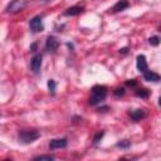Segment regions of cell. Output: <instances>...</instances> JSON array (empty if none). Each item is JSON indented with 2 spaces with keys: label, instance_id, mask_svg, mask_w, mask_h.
<instances>
[{
  "label": "cell",
  "instance_id": "6da1fadb",
  "mask_svg": "<svg viewBox=\"0 0 161 161\" xmlns=\"http://www.w3.org/2000/svg\"><path fill=\"white\" fill-rule=\"evenodd\" d=\"M107 96V88L104 86H96L92 88V96L89 98L91 104H98Z\"/></svg>",
  "mask_w": 161,
  "mask_h": 161
},
{
  "label": "cell",
  "instance_id": "7a4b0ae2",
  "mask_svg": "<svg viewBox=\"0 0 161 161\" xmlns=\"http://www.w3.org/2000/svg\"><path fill=\"white\" fill-rule=\"evenodd\" d=\"M40 133L36 130H23L19 132V141L21 143H30L35 140H38Z\"/></svg>",
  "mask_w": 161,
  "mask_h": 161
},
{
  "label": "cell",
  "instance_id": "3957f363",
  "mask_svg": "<svg viewBox=\"0 0 161 161\" xmlns=\"http://www.w3.org/2000/svg\"><path fill=\"white\" fill-rule=\"evenodd\" d=\"M25 6H26V1L25 0H13L6 6V11L8 13H11V14H15V13L21 11Z\"/></svg>",
  "mask_w": 161,
  "mask_h": 161
},
{
  "label": "cell",
  "instance_id": "277c9868",
  "mask_svg": "<svg viewBox=\"0 0 161 161\" xmlns=\"http://www.w3.org/2000/svg\"><path fill=\"white\" fill-rule=\"evenodd\" d=\"M30 29L33 30V31H40V30H43V21H42V16H39V15H36V16H34L31 20H30Z\"/></svg>",
  "mask_w": 161,
  "mask_h": 161
},
{
  "label": "cell",
  "instance_id": "5b68a950",
  "mask_svg": "<svg viewBox=\"0 0 161 161\" xmlns=\"http://www.w3.org/2000/svg\"><path fill=\"white\" fill-rule=\"evenodd\" d=\"M67 146V140L65 138H55L49 142V148L50 150H57V148H64Z\"/></svg>",
  "mask_w": 161,
  "mask_h": 161
},
{
  "label": "cell",
  "instance_id": "8992f818",
  "mask_svg": "<svg viewBox=\"0 0 161 161\" xmlns=\"http://www.w3.org/2000/svg\"><path fill=\"white\" fill-rule=\"evenodd\" d=\"M59 47V43L58 40L54 38V36H48L47 39V43H45V48L48 52H55Z\"/></svg>",
  "mask_w": 161,
  "mask_h": 161
},
{
  "label": "cell",
  "instance_id": "52a82bcc",
  "mask_svg": "<svg viewBox=\"0 0 161 161\" xmlns=\"http://www.w3.org/2000/svg\"><path fill=\"white\" fill-rule=\"evenodd\" d=\"M136 67H137V69H138L140 72H142V73L147 70V62H146V57H145V55H142V54L137 55Z\"/></svg>",
  "mask_w": 161,
  "mask_h": 161
},
{
  "label": "cell",
  "instance_id": "ba28073f",
  "mask_svg": "<svg viewBox=\"0 0 161 161\" xmlns=\"http://www.w3.org/2000/svg\"><path fill=\"white\" fill-rule=\"evenodd\" d=\"M42 68V55H34L31 59V69L34 73H39Z\"/></svg>",
  "mask_w": 161,
  "mask_h": 161
},
{
  "label": "cell",
  "instance_id": "9c48e42d",
  "mask_svg": "<svg viewBox=\"0 0 161 161\" xmlns=\"http://www.w3.org/2000/svg\"><path fill=\"white\" fill-rule=\"evenodd\" d=\"M143 78H145V80H147V82H155V83L160 80V75H158L157 73L152 72V70H146V72H143Z\"/></svg>",
  "mask_w": 161,
  "mask_h": 161
},
{
  "label": "cell",
  "instance_id": "30bf717a",
  "mask_svg": "<svg viewBox=\"0 0 161 161\" xmlns=\"http://www.w3.org/2000/svg\"><path fill=\"white\" fill-rule=\"evenodd\" d=\"M80 13H83V8L75 5V6L68 8V9L64 11V15H67V16H73V15H78V14H80Z\"/></svg>",
  "mask_w": 161,
  "mask_h": 161
},
{
  "label": "cell",
  "instance_id": "8fae6325",
  "mask_svg": "<svg viewBox=\"0 0 161 161\" xmlns=\"http://www.w3.org/2000/svg\"><path fill=\"white\" fill-rule=\"evenodd\" d=\"M146 116L145 111L143 109H135L132 112H130V117L133 119V121H140L141 118H143Z\"/></svg>",
  "mask_w": 161,
  "mask_h": 161
},
{
  "label": "cell",
  "instance_id": "7c38bea8",
  "mask_svg": "<svg viewBox=\"0 0 161 161\" xmlns=\"http://www.w3.org/2000/svg\"><path fill=\"white\" fill-rule=\"evenodd\" d=\"M128 1L127 0H118L116 4H114V6H113V11H122V10H125V9H127L128 8Z\"/></svg>",
  "mask_w": 161,
  "mask_h": 161
},
{
  "label": "cell",
  "instance_id": "4fadbf2b",
  "mask_svg": "<svg viewBox=\"0 0 161 161\" xmlns=\"http://www.w3.org/2000/svg\"><path fill=\"white\" fill-rule=\"evenodd\" d=\"M136 96H138L141 98H147L148 97V91L147 89H138V91H136Z\"/></svg>",
  "mask_w": 161,
  "mask_h": 161
},
{
  "label": "cell",
  "instance_id": "5bb4252c",
  "mask_svg": "<svg viewBox=\"0 0 161 161\" xmlns=\"http://www.w3.org/2000/svg\"><path fill=\"white\" fill-rule=\"evenodd\" d=\"M34 160H48V161H52V160H54V157L50 156V155H40V156L34 157Z\"/></svg>",
  "mask_w": 161,
  "mask_h": 161
},
{
  "label": "cell",
  "instance_id": "9a60e30c",
  "mask_svg": "<svg viewBox=\"0 0 161 161\" xmlns=\"http://www.w3.org/2000/svg\"><path fill=\"white\" fill-rule=\"evenodd\" d=\"M148 43H150L151 45H157V44L160 43V38H158V36H151V38L148 39Z\"/></svg>",
  "mask_w": 161,
  "mask_h": 161
},
{
  "label": "cell",
  "instance_id": "2e32d148",
  "mask_svg": "<svg viewBox=\"0 0 161 161\" xmlns=\"http://www.w3.org/2000/svg\"><path fill=\"white\" fill-rule=\"evenodd\" d=\"M48 88H49V91H50L52 93L55 92V82H54L53 79H49V82H48Z\"/></svg>",
  "mask_w": 161,
  "mask_h": 161
},
{
  "label": "cell",
  "instance_id": "e0dca14e",
  "mask_svg": "<svg viewBox=\"0 0 161 161\" xmlns=\"http://www.w3.org/2000/svg\"><path fill=\"white\" fill-rule=\"evenodd\" d=\"M117 146H118V147H121V148H126V147H128V146H130V141L123 140V141L118 142V143H117Z\"/></svg>",
  "mask_w": 161,
  "mask_h": 161
},
{
  "label": "cell",
  "instance_id": "ac0fdd59",
  "mask_svg": "<svg viewBox=\"0 0 161 161\" xmlns=\"http://www.w3.org/2000/svg\"><path fill=\"white\" fill-rule=\"evenodd\" d=\"M114 94H116V96H123V94H125V89H123V88H117V89L114 91Z\"/></svg>",
  "mask_w": 161,
  "mask_h": 161
},
{
  "label": "cell",
  "instance_id": "d6986e66",
  "mask_svg": "<svg viewBox=\"0 0 161 161\" xmlns=\"http://www.w3.org/2000/svg\"><path fill=\"white\" fill-rule=\"evenodd\" d=\"M135 84H136V82H135V80H133V79H132V80H131V82H130V80H128V82H127V86H135Z\"/></svg>",
  "mask_w": 161,
  "mask_h": 161
},
{
  "label": "cell",
  "instance_id": "ffe728a7",
  "mask_svg": "<svg viewBox=\"0 0 161 161\" xmlns=\"http://www.w3.org/2000/svg\"><path fill=\"white\" fill-rule=\"evenodd\" d=\"M38 3H48V1H52V0H36Z\"/></svg>",
  "mask_w": 161,
  "mask_h": 161
}]
</instances>
